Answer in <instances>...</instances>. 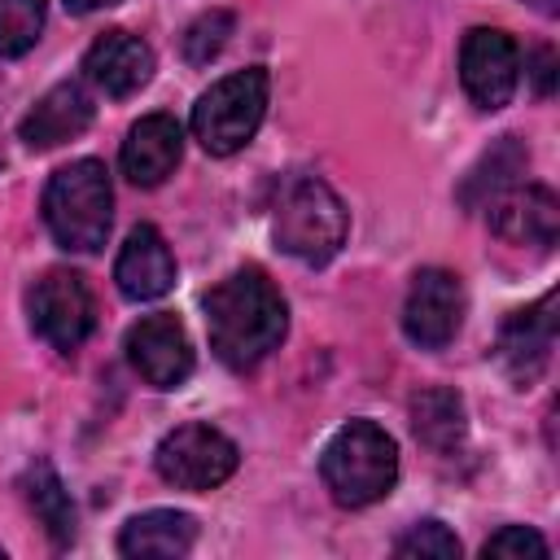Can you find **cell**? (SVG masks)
<instances>
[{
  "label": "cell",
  "instance_id": "7a4b0ae2",
  "mask_svg": "<svg viewBox=\"0 0 560 560\" xmlns=\"http://www.w3.org/2000/svg\"><path fill=\"white\" fill-rule=\"evenodd\" d=\"M44 223L61 249L96 254L114 223V184H109L105 162L79 158L52 171L44 188Z\"/></svg>",
  "mask_w": 560,
  "mask_h": 560
},
{
  "label": "cell",
  "instance_id": "484cf974",
  "mask_svg": "<svg viewBox=\"0 0 560 560\" xmlns=\"http://www.w3.org/2000/svg\"><path fill=\"white\" fill-rule=\"evenodd\" d=\"M109 4H118V0H66L70 13H96V9H109Z\"/></svg>",
  "mask_w": 560,
  "mask_h": 560
},
{
  "label": "cell",
  "instance_id": "83f0119b",
  "mask_svg": "<svg viewBox=\"0 0 560 560\" xmlns=\"http://www.w3.org/2000/svg\"><path fill=\"white\" fill-rule=\"evenodd\" d=\"M0 166H4V153H0Z\"/></svg>",
  "mask_w": 560,
  "mask_h": 560
},
{
  "label": "cell",
  "instance_id": "ffe728a7",
  "mask_svg": "<svg viewBox=\"0 0 560 560\" xmlns=\"http://www.w3.org/2000/svg\"><path fill=\"white\" fill-rule=\"evenodd\" d=\"M22 494H26V508L35 512V521L44 525V534L52 538V547H70L79 516H74L70 490L61 486V477H57V468L48 459H35L22 472Z\"/></svg>",
  "mask_w": 560,
  "mask_h": 560
},
{
  "label": "cell",
  "instance_id": "5b68a950",
  "mask_svg": "<svg viewBox=\"0 0 560 560\" xmlns=\"http://www.w3.org/2000/svg\"><path fill=\"white\" fill-rule=\"evenodd\" d=\"M267 96H271V79L262 66H249V70H236V74L210 83L201 92V101L192 105V140L210 158L241 153L254 140V131L262 127Z\"/></svg>",
  "mask_w": 560,
  "mask_h": 560
},
{
  "label": "cell",
  "instance_id": "9a60e30c",
  "mask_svg": "<svg viewBox=\"0 0 560 560\" xmlns=\"http://www.w3.org/2000/svg\"><path fill=\"white\" fill-rule=\"evenodd\" d=\"M83 79L96 83L105 96L122 101L153 79V48L131 31H105L83 52Z\"/></svg>",
  "mask_w": 560,
  "mask_h": 560
},
{
  "label": "cell",
  "instance_id": "2e32d148",
  "mask_svg": "<svg viewBox=\"0 0 560 560\" xmlns=\"http://www.w3.org/2000/svg\"><path fill=\"white\" fill-rule=\"evenodd\" d=\"M184 158V127L171 114H144L122 149H118V166L136 188H158Z\"/></svg>",
  "mask_w": 560,
  "mask_h": 560
},
{
  "label": "cell",
  "instance_id": "7402d4cb",
  "mask_svg": "<svg viewBox=\"0 0 560 560\" xmlns=\"http://www.w3.org/2000/svg\"><path fill=\"white\" fill-rule=\"evenodd\" d=\"M232 31H236V18H232L228 9L201 13V18L184 31V61H188V66H210V61L228 48Z\"/></svg>",
  "mask_w": 560,
  "mask_h": 560
},
{
  "label": "cell",
  "instance_id": "52a82bcc",
  "mask_svg": "<svg viewBox=\"0 0 560 560\" xmlns=\"http://www.w3.org/2000/svg\"><path fill=\"white\" fill-rule=\"evenodd\" d=\"M26 315H31V328L35 337H44L52 350L70 354L79 350L92 328H96V302H92V289L83 284L79 271H66V267H52L44 271L31 293H26Z\"/></svg>",
  "mask_w": 560,
  "mask_h": 560
},
{
  "label": "cell",
  "instance_id": "d6986e66",
  "mask_svg": "<svg viewBox=\"0 0 560 560\" xmlns=\"http://www.w3.org/2000/svg\"><path fill=\"white\" fill-rule=\"evenodd\" d=\"M525 162H529V153L521 149V140H516V136H499V140L477 158V166L464 175L459 201H464L468 210H486L499 192H508L512 184H521Z\"/></svg>",
  "mask_w": 560,
  "mask_h": 560
},
{
  "label": "cell",
  "instance_id": "ba28073f",
  "mask_svg": "<svg viewBox=\"0 0 560 560\" xmlns=\"http://www.w3.org/2000/svg\"><path fill=\"white\" fill-rule=\"evenodd\" d=\"M459 83L477 109H503L521 83V48L499 26H472L459 44Z\"/></svg>",
  "mask_w": 560,
  "mask_h": 560
},
{
  "label": "cell",
  "instance_id": "5bb4252c",
  "mask_svg": "<svg viewBox=\"0 0 560 560\" xmlns=\"http://www.w3.org/2000/svg\"><path fill=\"white\" fill-rule=\"evenodd\" d=\"M92 114H96V105H92L88 88H83L79 79H61V83H52V88L26 109L18 136H22L26 149L44 153V149H57V144L74 140V136H83V131L92 127Z\"/></svg>",
  "mask_w": 560,
  "mask_h": 560
},
{
  "label": "cell",
  "instance_id": "3957f363",
  "mask_svg": "<svg viewBox=\"0 0 560 560\" xmlns=\"http://www.w3.org/2000/svg\"><path fill=\"white\" fill-rule=\"evenodd\" d=\"M319 477L332 503L368 508L385 499L398 481V442L376 420H350L328 438L319 455Z\"/></svg>",
  "mask_w": 560,
  "mask_h": 560
},
{
  "label": "cell",
  "instance_id": "6da1fadb",
  "mask_svg": "<svg viewBox=\"0 0 560 560\" xmlns=\"http://www.w3.org/2000/svg\"><path fill=\"white\" fill-rule=\"evenodd\" d=\"M201 311L210 328V350L232 372L258 368L289 332V306L262 267H241L219 280L201 298Z\"/></svg>",
  "mask_w": 560,
  "mask_h": 560
},
{
  "label": "cell",
  "instance_id": "cb8c5ba5",
  "mask_svg": "<svg viewBox=\"0 0 560 560\" xmlns=\"http://www.w3.org/2000/svg\"><path fill=\"white\" fill-rule=\"evenodd\" d=\"M481 556H486V560H547L551 547H547V538H542L538 529H529V525H503L499 534H490V538L481 542Z\"/></svg>",
  "mask_w": 560,
  "mask_h": 560
},
{
  "label": "cell",
  "instance_id": "9c48e42d",
  "mask_svg": "<svg viewBox=\"0 0 560 560\" xmlns=\"http://www.w3.org/2000/svg\"><path fill=\"white\" fill-rule=\"evenodd\" d=\"M464 284L446 267H424L411 276L402 302V332L420 350H446L464 324Z\"/></svg>",
  "mask_w": 560,
  "mask_h": 560
},
{
  "label": "cell",
  "instance_id": "4316f807",
  "mask_svg": "<svg viewBox=\"0 0 560 560\" xmlns=\"http://www.w3.org/2000/svg\"><path fill=\"white\" fill-rule=\"evenodd\" d=\"M525 4H534L538 13H547V18H556L560 13V0H525Z\"/></svg>",
  "mask_w": 560,
  "mask_h": 560
},
{
  "label": "cell",
  "instance_id": "44dd1931",
  "mask_svg": "<svg viewBox=\"0 0 560 560\" xmlns=\"http://www.w3.org/2000/svg\"><path fill=\"white\" fill-rule=\"evenodd\" d=\"M48 22V0H0V57H26Z\"/></svg>",
  "mask_w": 560,
  "mask_h": 560
},
{
  "label": "cell",
  "instance_id": "603a6c76",
  "mask_svg": "<svg viewBox=\"0 0 560 560\" xmlns=\"http://www.w3.org/2000/svg\"><path fill=\"white\" fill-rule=\"evenodd\" d=\"M394 556H402V560H459V538L442 521H416L394 542Z\"/></svg>",
  "mask_w": 560,
  "mask_h": 560
},
{
  "label": "cell",
  "instance_id": "8fae6325",
  "mask_svg": "<svg viewBox=\"0 0 560 560\" xmlns=\"http://www.w3.org/2000/svg\"><path fill=\"white\" fill-rule=\"evenodd\" d=\"M556 289L542 293L534 306L512 311L499 328L494 341V359L508 372L512 385H534L542 376V368L551 363V346H556Z\"/></svg>",
  "mask_w": 560,
  "mask_h": 560
},
{
  "label": "cell",
  "instance_id": "7c38bea8",
  "mask_svg": "<svg viewBox=\"0 0 560 560\" xmlns=\"http://www.w3.org/2000/svg\"><path fill=\"white\" fill-rule=\"evenodd\" d=\"M486 219H490L494 236H503L512 245L551 249L560 236V201L547 184H512L508 192H499L486 206Z\"/></svg>",
  "mask_w": 560,
  "mask_h": 560
},
{
  "label": "cell",
  "instance_id": "e0dca14e",
  "mask_svg": "<svg viewBox=\"0 0 560 560\" xmlns=\"http://www.w3.org/2000/svg\"><path fill=\"white\" fill-rule=\"evenodd\" d=\"M192 542H197V521L175 508L140 512L118 534V551L131 560H179L192 551Z\"/></svg>",
  "mask_w": 560,
  "mask_h": 560
},
{
  "label": "cell",
  "instance_id": "8992f818",
  "mask_svg": "<svg viewBox=\"0 0 560 560\" xmlns=\"http://www.w3.org/2000/svg\"><path fill=\"white\" fill-rule=\"evenodd\" d=\"M236 464H241L236 442L214 424H179L153 451L158 477L171 481L175 490H214L236 472Z\"/></svg>",
  "mask_w": 560,
  "mask_h": 560
},
{
  "label": "cell",
  "instance_id": "ac0fdd59",
  "mask_svg": "<svg viewBox=\"0 0 560 560\" xmlns=\"http://www.w3.org/2000/svg\"><path fill=\"white\" fill-rule=\"evenodd\" d=\"M411 429L429 451L455 455L464 446V438H468V407H464L459 389H451V385L420 389L411 398Z\"/></svg>",
  "mask_w": 560,
  "mask_h": 560
},
{
  "label": "cell",
  "instance_id": "30bf717a",
  "mask_svg": "<svg viewBox=\"0 0 560 560\" xmlns=\"http://www.w3.org/2000/svg\"><path fill=\"white\" fill-rule=\"evenodd\" d=\"M122 346H127V363L136 368V376L153 389H179L192 376V341L184 324L166 311L136 319Z\"/></svg>",
  "mask_w": 560,
  "mask_h": 560
},
{
  "label": "cell",
  "instance_id": "277c9868",
  "mask_svg": "<svg viewBox=\"0 0 560 560\" xmlns=\"http://www.w3.org/2000/svg\"><path fill=\"white\" fill-rule=\"evenodd\" d=\"M346 232H350L346 206L324 179L293 175L280 188L276 210H271V236L289 258L306 267H324L346 245Z\"/></svg>",
  "mask_w": 560,
  "mask_h": 560
},
{
  "label": "cell",
  "instance_id": "d4e9b609",
  "mask_svg": "<svg viewBox=\"0 0 560 560\" xmlns=\"http://www.w3.org/2000/svg\"><path fill=\"white\" fill-rule=\"evenodd\" d=\"M525 70H529V83H534V92H538V96H551V92H556L560 57H556V48H551V44H538V48L529 52Z\"/></svg>",
  "mask_w": 560,
  "mask_h": 560
},
{
  "label": "cell",
  "instance_id": "4fadbf2b",
  "mask_svg": "<svg viewBox=\"0 0 560 560\" xmlns=\"http://www.w3.org/2000/svg\"><path fill=\"white\" fill-rule=\"evenodd\" d=\"M114 284L131 302H158L175 289V254L153 223H140L127 232L114 258Z\"/></svg>",
  "mask_w": 560,
  "mask_h": 560
}]
</instances>
